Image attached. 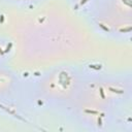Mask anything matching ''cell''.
Segmentation results:
<instances>
[{"label":"cell","instance_id":"obj_2","mask_svg":"<svg viewBox=\"0 0 132 132\" xmlns=\"http://www.w3.org/2000/svg\"><path fill=\"white\" fill-rule=\"evenodd\" d=\"M130 97V80L125 78L103 77L92 80L85 79L75 104H84L114 112V109L128 102Z\"/></svg>","mask_w":132,"mask_h":132},{"label":"cell","instance_id":"obj_1","mask_svg":"<svg viewBox=\"0 0 132 132\" xmlns=\"http://www.w3.org/2000/svg\"><path fill=\"white\" fill-rule=\"evenodd\" d=\"M82 75L73 67L60 66L44 74L37 82V94L41 100L56 107H71L77 101Z\"/></svg>","mask_w":132,"mask_h":132},{"label":"cell","instance_id":"obj_4","mask_svg":"<svg viewBox=\"0 0 132 132\" xmlns=\"http://www.w3.org/2000/svg\"><path fill=\"white\" fill-rule=\"evenodd\" d=\"M18 78L6 66L0 64V100H9L18 89Z\"/></svg>","mask_w":132,"mask_h":132},{"label":"cell","instance_id":"obj_3","mask_svg":"<svg viewBox=\"0 0 132 132\" xmlns=\"http://www.w3.org/2000/svg\"><path fill=\"white\" fill-rule=\"evenodd\" d=\"M94 19L104 33L125 37L131 29V0H99Z\"/></svg>","mask_w":132,"mask_h":132},{"label":"cell","instance_id":"obj_5","mask_svg":"<svg viewBox=\"0 0 132 132\" xmlns=\"http://www.w3.org/2000/svg\"><path fill=\"white\" fill-rule=\"evenodd\" d=\"M8 1L13 2V3H16V4H30V3L37 2L39 0H8Z\"/></svg>","mask_w":132,"mask_h":132}]
</instances>
